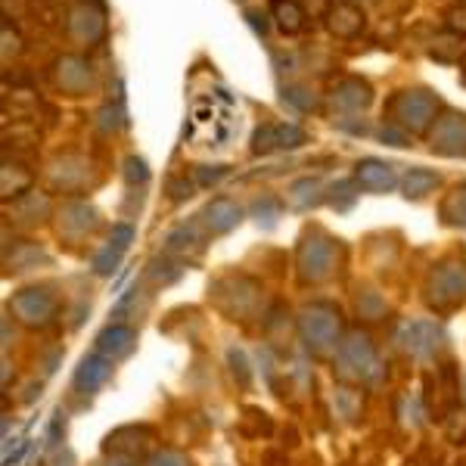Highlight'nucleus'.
<instances>
[{
  "label": "nucleus",
  "instance_id": "nucleus-1",
  "mask_svg": "<svg viewBox=\"0 0 466 466\" xmlns=\"http://www.w3.org/2000/svg\"><path fill=\"white\" fill-rule=\"evenodd\" d=\"M441 100L439 94L430 87H401L389 96L386 103V116L389 122H395L398 127L410 134H430L435 122L441 118Z\"/></svg>",
  "mask_w": 466,
  "mask_h": 466
},
{
  "label": "nucleus",
  "instance_id": "nucleus-2",
  "mask_svg": "<svg viewBox=\"0 0 466 466\" xmlns=\"http://www.w3.org/2000/svg\"><path fill=\"white\" fill-rule=\"evenodd\" d=\"M336 370H339L342 380L358 382V386H377L386 373L380 360V351L373 339L360 329H351V333L342 336L339 349H336Z\"/></svg>",
  "mask_w": 466,
  "mask_h": 466
},
{
  "label": "nucleus",
  "instance_id": "nucleus-3",
  "mask_svg": "<svg viewBox=\"0 0 466 466\" xmlns=\"http://www.w3.org/2000/svg\"><path fill=\"white\" fill-rule=\"evenodd\" d=\"M299 336H302L305 349L318 358L336 355L342 342V314L329 302H311L299 314Z\"/></svg>",
  "mask_w": 466,
  "mask_h": 466
},
{
  "label": "nucleus",
  "instance_id": "nucleus-4",
  "mask_svg": "<svg viewBox=\"0 0 466 466\" xmlns=\"http://www.w3.org/2000/svg\"><path fill=\"white\" fill-rule=\"evenodd\" d=\"M336 261H339V243H336L329 233H323L320 228L305 230L302 243H299V280L302 283H323L333 277Z\"/></svg>",
  "mask_w": 466,
  "mask_h": 466
},
{
  "label": "nucleus",
  "instance_id": "nucleus-5",
  "mask_svg": "<svg viewBox=\"0 0 466 466\" xmlns=\"http://www.w3.org/2000/svg\"><path fill=\"white\" fill-rule=\"evenodd\" d=\"M426 302L435 311H451V308L466 302V265L463 261H441L430 274L426 283Z\"/></svg>",
  "mask_w": 466,
  "mask_h": 466
},
{
  "label": "nucleus",
  "instance_id": "nucleus-6",
  "mask_svg": "<svg viewBox=\"0 0 466 466\" xmlns=\"http://www.w3.org/2000/svg\"><path fill=\"white\" fill-rule=\"evenodd\" d=\"M398 345L417 360H435L445 351L448 333L439 320H408L398 329Z\"/></svg>",
  "mask_w": 466,
  "mask_h": 466
},
{
  "label": "nucleus",
  "instance_id": "nucleus-7",
  "mask_svg": "<svg viewBox=\"0 0 466 466\" xmlns=\"http://www.w3.org/2000/svg\"><path fill=\"white\" fill-rule=\"evenodd\" d=\"M327 106L339 116H360L373 106V85L360 75H345L327 94Z\"/></svg>",
  "mask_w": 466,
  "mask_h": 466
},
{
  "label": "nucleus",
  "instance_id": "nucleus-8",
  "mask_svg": "<svg viewBox=\"0 0 466 466\" xmlns=\"http://www.w3.org/2000/svg\"><path fill=\"white\" fill-rule=\"evenodd\" d=\"M10 311L25 323V327H50L56 320V311H59V302L56 296H50L47 289H37V287H28V289H19L10 302Z\"/></svg>",
  "mask_w": 466,
  "mask_h": 466
},
{
  "label": "nucleus",
  "instance_id": "nucleus-9",
  "mask_svg": "<svg viewBox=\"0 0 466 466\" xmlns=\"http://www.w3.org/2000/svg\"><path fill=\"white\" fill-rule=\"evenodd\" d=\"M430 149L448 159H466V116L445 109L430 131Z\"/></svg>",
  "mask_w": 466,
  "mask_h": 466
},
{
  "label": "nucleus",
  "instance_id": "nucleus-10",
  "mask_svg": "<svg viewBox=\"0 0 466 466\" xmlns=\"http://www.w3.org/2000/svg\"><path fill=\"white\" fill-rule=\"evenodd\" d=\"M308 144V134L292 122H265L252 134V156H270Z\"/></svg>",
  "mask_w": 466,
  "mask_h": 466
},
{
  "label": "nucleus",
  "instance_id": "nucleus-11",
  "mask_svg": "<svg viewBox=\"0 0 466 466\" xmlns=\"http://www.w3.org/2000/svg\"><path fill=\"white\" fill-rule=\"evenodd\" d=\"M69 32L85 44H100L106 37V10L100 0H78L69 10Z\"/></svg>",
  "mask_w": 466,
  "mask_h": 466
},
{
  "label": "nucleus",
  "instance_id": "nucleus-12",
  "mask_svg": "<svg viewBox=\"0 0 466 466\" xmlns=\"http://www.w3.org/2000/svg\"><path fill=\"white\" fill-rule=\"evenodd\" d=\"M54 85L69 96H81L87 94L90 85H94V72H90V63L78 54H63L54 59Z\"/></svg>",
  "mask_w": 466,
  "mask_h": 466
},
{
  "label": "nucleus",
  "instance_id": "nucleus-13",
  "mask_svg": "<svg viewBox=\"0 0 466 466\" xmlns=\"http://www.w3.org/2000/svg\"><path fill=\"white\" fill-rule=\"evenodd\" d=\"M323 25H327V32L333 37H339V41H355V37L364 35L367 16L360 6L349 4V0H333L327 6V13H323Z\"/></svg>",
  "mask_w": 466,
  "mask_h": 466
},
{
  "label": "nucleus",
  "instance_id": "nucleus-14",
  "mask_svg": "<svg viewBox=\"0 0 466 466\" xmlns=\"http://www.w3.org/2000/svg\"><path fill=\"white\" fill-rule=\"evenodd\" d=\"M96 224H100V212L85 199H69L66 206H59V212H56L59 237L81 239V237H87V233H94Z\"/></svg>",
  "mask_w": 466,
  "mask_h": 466
},
{
  "label": "nucleus",
  "instance_id": "nucleus-15",
  "mask_svg": "<svg viewBox=\"0 0 466 466\" xmlns=\"http://www.w3.org/2000/svg\"><path fill=\"white\" fill-rule=\"evenodd\" d=\"M112 364H116V360H109L106 355H100V351L81 358V364L75 367V377H72L75 392H78V395H96V392H100V389L106 386L109 377H112Z\"/></svg>",
  "mask_w": 466,
  "mask_h": 466
},
{
  "label": "nucleus",
  "instance_id": "nucleus-16",
  "mask_svg": "<svg viewBox=\"0 0 466 466\" xmlns=\"http://www.w3.org/2000/svg\"><path fill=\"white\" fill-rule=\"evenodd\" d=\"M199 221L212 237H224V233H230L233 228H239V221H243V206L228 197H215L199 212Z\"/></svg>",
  "mask_w": 466,
  "mask_h": 466
},
{
  "label": "nucleus",
  "instance_id": "nucleus-17",
  "mask_svg": "<svg viewBox=\"0 0 466 466\" xmlns=\"http://www.w3.org/2000/svg\"><path fill=\"white\" fill-rule=\"evenodd\" d=\"M355 184L360 187V190H367V193H389V190H395V187H398L395 165L367 156V159H360L355 165Z\"/></svg>",
  "mask_w": 466,
  "mask_h": 466
},
{
  "label": "nucleus",
  "instance_id": "nucleus-18",
  "mask_svg": "<svg viewBox=\"0 0 466 466\" xmlns=\"http://www.w3.org/2000/svg\"><path fill=\"white\" fill-rule=\"evenodd\" d=\"M137 349V329L127 323H109L106 329H100L96 336V351L106 355L109 360H125Z\"/></svg>",
  "mask_w": 466,
  "mask_h": 466
},
{
  "label": "nucleus",
  "instance_id": "nucleus-19",
  "mask_svg": "<svg viewBox=\"0 0 466 466\" xmlns=\"http://www.w3.org/2000/svg\"><path fill=\"white\" fill-rule=\"evenodd\" d=\"M149 432L137 430V426H122V430L109 432L106 441H103V451L109 457H125V461H134L137 454H144Z\"/></svg>",
  "mask_w": 466,
  "mask_h": 466
},
{
  "label": "nucleus",
  "instance_id": "nucleus-20",
  "mask_svg": "<svg viewBox=\"0 0 466 466\" xmlns=\"http://www.w3.org/2000/svg\"><path fill=\"white\" fill-rule=\"evenodd\" d=\"M270 22L280 35H302L308 25V13L299 0H270Z\"/></svg>",
  "mask_w": 466,
  "mask_h": 466
},
{
  "label": "nucleus",
  "instance_id": "nucleus-21",
  "mask_svg": "<svg viewBox=\"0 0 466 466\" xmlns=\"http://www.w3.org/2000/svg\"><path fill=\"white\" fill-rule=\"evenodd\" d=\"M287 202L296 212H308V208L327 202V187L320 177H299L287 187Z\"/></svg>",
  "mask_w": 466,
  "mask_h": 466
},
{
  "label": "nucleus",
  "instance_id": "nucleus-22",
  "mask_svg": "<svg viewBox=\"0 0 466 466\" xmlns=\"http://www.w3.org/2000/svg\"><path fill=\"white\" fill-rule=\"evenodd\" d=\"M439 184H441V175H439V171H432V168H410L408 175L401 177V190H404V197H408V199L430 197Z\"/></svg>",
  "mask_w": 466,
  "mask_h": 466
},
{
  "label": "nucleus",
  "instance_id": "nucleus-23",
  "mask_svg": "<svg viewBox=\"0 0 466 466\" xmlns=\"http://www.w3.org/2000/svg\"><path fill=\"white\" fill-rule=\"evenodd\" d=\"M280 100L292 106L296 112H318L320 109V96L314 94L311 87L302 85V81H292V85L280 87Z\"/></svg>",
  "mask_w": 466,
  "mask_h": 466
},
{
  "label": "nucleus",
  "instance_id": "nucleus-24",
  "mask_svg": "<svg viewBox=\"0 0 466 466\" xmlns=\"http://www.w3.org/2000/svg\"><path fill=\"white\" fill-rule=\"evenodd\" d=\"M13 212H16V221H22V224H37L50 215V199L44 197V193L28 190L25 197L13 206Z\"/></svg>",
  "mask_w": 466,
  "mask_h": 466
},
{
  "label": "nucleus",
  "instance_id": "nucleus-25",
  "mask_svg": "<svg viewBox=\"0 0 466 466\" xmlns=\"http://www.w3.org/2000/svg\"><path fill=\"white\" fill-rule=\"evenodd\" d=\"M430 54L439 59V63H457L461 56H466V37L457 32H441L432 41Z\"/></svg>",
  "mask_w": 466,
  "mask_h": 466
},
{
  "label": "nucleus",
  "instance_id": "nucleus-26",
  "mask_svg": "<svg viewBox=\"0 0 466 466\" xmlns=\"http://www.w3.org/2000/svg\"><path fill=\"white\" fill-rule=\"evenodd\" d=\"M441 221L454 224V228H466V184H457L441 199Z\"/></svg>",
  "mask_w": 466,
  "mask_h": 466
},
{
  "label": "nucleus",
  "instance_id": "nucleus-27",
  "mask_svg": "<svg viewBox=\"0 0 466 466\" xmlns=\"http://www.w3.org/2000/svg\"><path fill=\"white\" fill-rule=\"evenodd\" d=\"M199 246H202V237H199L197 224H180V228H175L168 237H165V249H168L171 255L199 249Z\"/></svg>",
  "mask_w": 466,
  "mask_h": 466
},
{
  "label": "nucleus",
  "instance_id": "nucleus-28",
  "mask_svg": "<svg viewBox=\"0 0 466 466\" xmlns=\"http://www.w3.org/2000/svg\"><path fill=\"white\" fill-rule=\"evenodd\" d=\"M336 410H339V417H345L349 423H355L360 413H364V395H360V389L355 386L336 389Z\"/></svg>",
  "mask_w": 466,
  "mask_h": 466
},
{
  "label": "nucleus",
  "instance_id": "nucleus-29",
  "mask_svg": "<svg viewBox=\"0 0 466 466\" xmlns=\"http://www.w3.org/2000/svg\"><path fill=\"white\" fill-rule=\"evenodd\" d=\"M125 122H127V116H125L122 96H118L116 103H103V106L96 109V127H100L103 134H116Z\"/></svg>",
  "mask_w": 466,
  "mask_h": 466
},
{
  "label": "nucleus",
  "instance_id": "nucleus-30",
  "mask_svg": "<svg viewBox=\"0 0 466 466\" xmlns=\"http://www.w3.org/2000/svg\"><path fill=\"white\" fill-rule=\"evenodd\" d=\"M358 190H360V187L355 184V177L339 180V184H333L327 190V202L336 208V212H349V208L358 202Z\"/></svg>",
  "mask_w": 466,
  "mask_h": 466
},
{
  "label": "nucleus",
  "instance_id": "nucleus-31",
  "mask_svg": "<svg viewBox=\"0 0 466 466\" xmlns=\"http://www.w3.org/2000/svg\"><path fill=\"white\" fill-rule=\"evenodd\" d=\"M122 258H125V249H118V246L106 243L100 252L94 255L90 268H94V274H96V277H112V274L118 270V265H122Z\"/></svg>",
  "mask_w": 466,
  "mask_h": 466
},
{
  "label": "nucleus",
  "instance_id": "nucleus-32",
  "mask_svg": "<svg viewBox=\"0 0 466 466\" xmlns=\"http://www.w3.org/2000/svg\"><path fill=\"white\" fill-rule=\"evenodd\" d=\"M280 212H283V206L274 197H258L252 202V218L261 224V228H274Z\"/></svg>",
  "mask_w": 466,
  "mask_h": 466
},
{
  "label": "nucleus",
  "instance_id": "nucleus-33",
  "mask_svg": "<svg viewBox=\"0 0 466 466\" xmlns=\"http://www.w3.org/2000/svg\"><path fill=\"white\" fill-rule=\"evenodd\" d=\"M228 175H230L228 165H197V168H193V184L202 187V190H208V187L221 184Z\"/></svg>",
  "mask_w": 466,
  "mask_h": 466
},
{
  "label": "nucleus",
  "instance_id": "nucleus-34",
  "mask_svg": "<svg viewBox=\"0 0 466 466\" xmlns=\"http://www.w3.org/2000/svg\"><path fill=\"white\" fill-rule=\"evenodd\" d=\"M358 314H360V318H367V320H380L382 314H386V302H382L380 292H373V289L360 292V296H358Z\"/></svg>",
  "mask_w": 466,
  "mask_h": 466
},
{
  "label": "nucleus",
  "instance_id": "nucleus-35",
  "mask_svg": "<svg viewBox=\"0 0 466 466\" xmlns=\"http://www.w3.org/2000/svg\"><path fill=\"white\" fill-rule=\"evenodd\" d=\"M122 175L131 187H144L149 180V165H147V159H140V156H127L122 165Z\"/></svg>",
  "mask_w": 466,
  "mask_h": 466
},
{
  "label": "nucleus",
  "instance_id": "nucleus-36",
  "mask_svg": "<svg viewBox=\"0 0 466 466\" xmlns=\"http://www.w3.org/2000/svg\"><path fill=\"white\" fill-rule=\"evenodd\" d=\"M377 137L382 140V144H389V147H410V134L404 131V127H398L395 122L380 125Z\"/></svg>",
  "mask_w": 466,
  "mask_h": 466
},
{
  "label": "nucleus",
  "instance_id": "nucleus-37",
  "mask_svg": "<svg viewBox=\"0 0 466 466\" xmlns=\"http://www.w3.org/2000/svg\"><path fill=\"white\" fill-rule=\"evenodd\" d=\"M230 367H233V377L239 380V386H249L252 382V373H249V360L239 349H230Z\"/></svg>",
  "mask_w": 466,
  "mask_h": 466
},
{
  "label": "nucleus",
  "instance_id": "nucleus-38",
  "mask_svg": "<svg viewBox=\"0 0 466 466\" xmlns=\"http://www.w3.org/2000/svg\"><path fill=\"white\" fill-rule=\"evenodd\" d=\"M249 420H255V423H258V435H268L270 432V417H268L265 410L249 408V410H246V417H243V423H249ZM239 430H243V435L255 439V430H249V426H239Z\"/></svg>",
  "mask_w": 466,
  "mask_h": 466
},
{
  "label": "nucleus",
  "instance_id": "nucleus-39",
  "mask_svg": "<svg viewBox=\"0 0 466 466\" xmlns=\"http://www.w3.org/2000/svg\"><path fill=\"white\" fill-rule=\"evenodd\" d=\"M147 466H190V461L184 454H177V451H156Z\"/></svg>",
  "mask_w": 466,
  "mask_h": 466
},
{
  "label": "nucleus",
  "instance_id": "nucleus-40",
  "mask_svg": "<svg viewBox=\"0 0 466 466\" xmlns=\"http://www.w3.org/2000/svg\"><path fill=\"white\" fill-rule=\"evenodd\" d=\"M109 243L127 252V246L134 243V228H131V224H116V228H112V233H109Z\"/></svg>",
  "mask_w": 466,
  "mask_h": 466
},
{
  "label": "nucleus",
  "instance_id": "nucleus-41",
  "mask_svg": "<svg viewBox=\"0 0 466 466\" xmlns=\"http://www.w3.org/2000/svg\"><path fill=\"white\" fill-rule=\"evenodd\" d=\"M193 187H197L193 180L175 177V180L168 184V193H171V199H175V202H184V199H190V197H193Z\"/></svg>",
  "mask_w": 466,
  "mask_h": 466
},
{
  "label": "nucleus",
  "instance_id": "nucleus-42",
  "mask_svg": "<svg viewBox=\"0 0 466 466\" xmlns=\"http://www.w3.org/2000/svg\"><path fill=\"white\" fill-rule=\"evenodd\" d=\"M246 22L252 25V32L258 37H268V28H270V16L268 13H258V10H246Z\"/></svg>",
  "mask_w": 466,
  "mask_h": 466
},
{
  "label": "nucleus",
  "instance_id": "nucleus-43",
  "mask_svg": "<svg viewBox=\"0 0 466 466\" xmlns=\"http://www.w3.org/2000/svg\"><path fill=\"white\" fill-rule=\"evenodd\" d=\"M448 32H457L466 37V4L454 6V10L448 13Z\"/></svg>",
  "mask_w": 466,
  "mask_h": 466
},
{
  "label": "nucleus",
  "instance_id": "nucleus-44",
  "mask_svg": "<svg viewBox=\"0 0 466 466\" xmlns=\"http://www.w3.org/2000/svg\"><path fill=\"white\" fill-rule=\"evenodd\" d=\"M59 432H66V423H63V413L56 410V420L50 426V445H59Z\"/></svg>",
  "mask_w": 466,
  "mask_h": 466
},
{
  "label": "nucleus",
  "instance_id": "nucleus-45",
  "mask_svg": "<svg viewBox=\"0 0 466 466\" xmlns=\"http://www.w3.org/2000/svg\"><path fill=\"white\" fill-rule=\"evenodd\" d=\"M96 466H134L131 461H125V457H109V461L96 463Z\"/></svg>",
  "mask_w": 466,
  "mask_h": 466
},
{
  "label": "nucleus",
  "instance_id": "nucleus-46",
  "mask_svg": "<svg viewBox=\"0 0 466 466\" xmlns=\"http://www.w3.org/2000/svg\"><path fill=\"white\" fill-rule=\"evenodd\" d=\"M349 4H355V6H360V10H364V6L373 4V0H349Z\"/></svg>",
  "mask_w": 466,
  "mask_h": 466
},
{
  "label": "nucleus",
  "instance_id": "nucleus-47",
  "mask_svg": "<svg viewBox=\"0 0 466 466\" xmlns=\"http://www.w3.org/2000/svg\"><path fill=\"white\" fill-rule=\"evenodd\" d=\"M463 401H466V377H463Z\"/></svg>",
  "mask_w": 466,
  "mask_h": 466
},
{
  "label": "nucleus",
  "instance_id": "nucleus-48",
  "mask_svg": "<svg viewBox=\"0 0 466 466\" xmlns=\"http://www.w3.org/2000/svg\"><path fill=\"white\" fill-rule=\"evenodd\" d=\"M461 4H466V0H461Z\"/></svg>",
  "mask_w": 466,
  "mask_h": 466
}]
</instances>
